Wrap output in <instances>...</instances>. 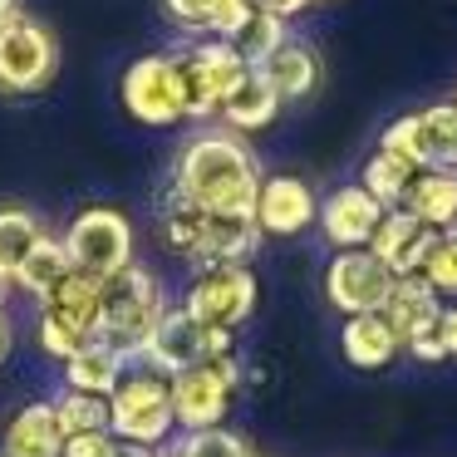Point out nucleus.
I'll use <instances>...</instances> for the list:
<instances>
[{"instance_id": "nucleus-1", "label": "nucleus", "mask_w": 457, "mask_h": 457, "mask_svg": "<svg viewBox=\"0 0 457 457\" xmlns=\"http://www.w3.org/2000/svg\"><path fill=\"white\" fill-rule=\"evenodd\" d=\"M261 192V168L256 153L241 143V133L217 129L197 133L182 143L178 162H172V197L202 212H231V217H251Z\"/></svg>"}, {"instance_id": "nucleus-2", "label": "nucleus", "mask_w": 457, "mask_h": 457, "mask_svg": "<svg viewBox=\"0 0 457 457\" xmlns=\"http://www.w3.org/2000/svg\"><path fill=\"white\" fill-rule=\"evenodd\" d=\"M162 241L182 261H197V266H246L261 246V227L256 217L202 212L168 192V202H162Z\"/></svg>"}, {"instance_id": "nucleus-3", "label": "nucleus", "mask_w": 457, "mask_h": 457, "mask_svg": "<svg viewBox=\"0 0 457 457\" xmlns=\"http://www.w3.org/2000/svg\"><path fill=\"white\" fill-rule=\"evenodd\" d=\"M99 295H104V325H99V339L113 345L119 354H129L138 364L143 345L153 339L158 320L168 315V300H162V286L153 270H143L138 261H129L123 270L99 280Z\"/></svg>"}, {"instance_id": "nucleus-4", "label": "nucleus", "mask_w": 457, "mask_h": 457, "mask_svg": "<svg viewBox=\"0 0 457 457\" xmlns=\"http://www.w3.org/2000/svg\"><path fill=\"white\" fill-rule=\"evenodd\" d=\"M104 325V295H99V276L70 270L50 295L40 300V320H35V339L50 359H70L79 354L89 339H99Z\"/></svg>"}, {"instance_id": "nucleus-5", "label": "nucleus", "mask_w": 457, "mask_h": 457, "mask_svg": "<svg viewBox=\"0 0 457 457\" xmlns=\"http://www.w3.org/2000/svg\"><path fill=\"white\" fill-rule=\"evenodd\" d=\"M109 408H113V423L109 433L119 443H143V447H168L172 443V388H168V374L148 364H133L123 374V384L109 394Z\"/></svg>"}, {"instance_id": "nucleus-6", "label": "nucleus", "mask_w": 457, "mask_h": 457, "mask_svg": "<svg viewBox=\"0 0 457 457\" xmlns=\"http://www.w3.org/2000/svg\"><path fill=\"white\" fill-rule=\"evenodd\" d=\"M227 354H237L231 329H212L202 320H192L182 305H168V315L158 320L153 339L143 345L138 364L158 369V374H182V369L212 364V359H227Z\"/></svg>"}, {"instance_id": "nucleus-7", "label": "nucleus", "mask_w": 457, "mask_h": 457, "mask_svg": "<svg viewBox=\"0 0 457 457\" xmlns=\"http://www.w3.org/2000/svg\"><path fill=\"white\" fill-rule=\"evenodd\" d=\"M237 384H241V359L237 354L212 359V364H197V369H182V374H168L172 423H178L182 433H207V428H221Z\"/></svg>"}, {"instance_id": "nucleus-8", "label": "nucleus", "mask_w": 457, "mask_h": 457, "mask_svg": "<svg viewBox=\"0 0 457 457\" xmlns=\"http://www.w3.org/2000/svg\"><path fill=\"white\" fill-rule=\"evenodd\" d=\"M60 70V45L50 25L15 11L0 21V94H40Z\"/></svg>"}, {"instance_id": "nucleus-9", "label": "nucleus", "mask_w": 457, "mask_h": 457, "mask_svg": "<svg viewBox=\"0 0 457 457\" xmlns=\"http://www.w3.org/2000/svg\"><path fill=\"white\" fill-rule=\"evenodd\" d=\"M133 246H138V241H133V221L123 217L119 207H89L70 221V231H64V251H70L74 270L99 276V280L129 266Z\"/></svg>"}, {"instance_id": "nucleus-10", "label": "nucleus", "mask_w": 457, "mask_h": 457, "mask_svg": "<svg viewBox=\"0 0 457 457\" xmlns=\"http://www.w3.org/2000/svg\"><path fill=\"white\" fill-rule=\"evenodd\" d=\"M182 310L202 325L237 335L256 310V276H251V266H202L182 295Z\"/></svg>"}, {"instance_id": "nucleus-11", "label": "nucleus", "mask_w": 457, "mask_h": 457, "mask_svg": "<svg viewBox=\"0 0 457 457\" xmlns=\"http://www.w3.org/2000/svg\"><path fill=\"white\" fill-rule=\"evenodd\" d=\"M172 64H178V79H182L187 119H212V113L221 109V99H227L241 84V74H246L241 54L231 50L227 40H202V45H192V50L172 54Z\"/></svg>"}, {"instance_id": "nucleus-12", "label": "nucleus", "mask_w": 457, "mask_h": 457, "mask_svg": "<svg viewBox=\"0 0 457 457\" xmlns=\"http://www.w3.org/2000/svg\"><path fill=\"white\" fill-rule=\"evenodd\" d=\"M394 286H398V276L369 246L339 251L325 270V300L345 320L349 315H378V310L388 305V295H394Z\"/></svg>"}, {"instance_id": "nucleus-13", "label": "nucleus", "mask_w": 457, "mask_h": 457, "mask_svg": "<svg viewBox=\"0 0 457 457\" xmlns=\"http://www.w3.org/2000/svg\"><path fill=\"white\" fill-rule=\"evenodd\" d=\"M123 104L138 123L148 129H172L187 119V99H182V79L172 54H143L123 74Z\"/></svg>"}, {"instance_id": "nucleus-14", "label": "nucleus", "mask_w": 457, "mask_h": 457, "mask_svg": "<svg viewBox=\"0 0 457 457\" xmlns=\"http://www.w3.org/2000/svg\"><path fill=\"white\" fill-rule=\"evenodd\" d=\"M315 221H320V231H325L329 246L359 251V246H369V241H374L378 221H384V207H378V202L359 187V182H349V187H335L325 202H320Z\"/></svg>"}, {"instance_id": "nucleus-15", "label": "nucleus", "mask_w": 457, "mask_h": 457, "mask_svg": "<svg viewBox=\"0 0 457 457\" xmlns=\"http://www.w3.org/2000/svg\"><path fill=\"white\" fill-rule=\"evenodd\" d=\"M320 202L315 192H310V182L300 178H261V192H256V207H251V217H256L261 237H300V231L315 221Z\"/></svg>"}, {"instance_id": "nucleus-16", "label": "nucleus", "mask_w": 457, "mask_h": 457, "mask_svg": "<svg viewBox=\"0 0 457 457\" xmlns=\"http://www.w3.org/2000/svg\"><path fill=\"white\" fill-rule=\"evenodd\" d=\"M433 241H437V231L423 227L413 212L388 207L384 221H378V231H374V241H369V251H374L394 276H418L423 261H428V251H433Z\"/></svg>"}, {"instance_id": "nucleus-17", "label": "nucleus", "mask_w": 457, "mask_h": 457, "mask_svg": "<svg viewBox=\"0 0 457 457\" xmlns=\"http://www.w3.org/2000/svg\"><path fill=\"white\" fill-rule=\"evenodd\" d=\"M378 315L388 320V329L398 335V345L408 349L418 335H433L437 329V320H443V295H437L423 276H398L394 295H388V305L378 310Z\"/></svg>"}, {"instance_id": "nucleus-18", "label": "nucleus", "mask_w": 457, "mask_h": 457, "mask_svg": "<svg viewBox=\"0 0 457 457\" xmlns=\"http://www.w3.org/2000/svg\"><path fill=\"white\" fill-rule=\"evenodd\" d=\"M60 447H64V428L50 398L25 403L0 433V457H60Z\"/></svg>"}, {"instance_id": "nucleus-19", "label": "nucleus", "mask_w": 457, "mask_h": 457, "mask_svg": "<svg viewBox=\"0 0 457 457\" xmlns=\"http://www.w3.org/2000/svg\"><path fill=\"white\" fill-rule=\"evenodd\" d=\"M129 369H133L129 354H119V349L104 345V339H89L79 354L64 359V388H79V394H104V398H109L113 388L123 384V374H129Z\"/></svg>"}, {"instance_id": "nucleus-20", "label": "nucleus", "mask_w": 457, "mask_h": 457, "mask_svg": "<svg viewBox=\"0 0 457 457\" xmlns=\"http://www.w3.org/2000/svg\"><path fill=\"white\" fill-rule=\"evenodd\" d=\"M162 11L172 25L187 35H207V40H231L237 25L246 21L251 0H162Z\"/></svg>"}, {"instance_id": "nucleus-21", "label": "nucleus", "mask_w": 457, "mask_h": 457, "mask_svg": "<svg viewBox=\"0 0 457 457\" xmlns=\"http://www.w3.org/2000/svg\"><path fill=\"white\" fill-rule=\"evenodd\" d=\"M217 113H221V123H227L231 133H256V129H266V123L280 113V99H276V89L261 79V70H246L237 89L221 99Z\"/></svg>"}, {"instance_id": "nucleus-22", "label": "nucleus", "mask_w": 457, "mask_h": 457, "mask_svg": "<svg viewBox=\"0 0 457 457\" xmlns=\"http://www.w3.org/2000/svg\"><path fill=\"white\" fill-rule=\"evenodd\" d=\"M403 212H413L433 231H457V172H418L403 197Z\"/></svg>"}, {"instance_id": "nucleus-23", "label": "nucleus", "mask_w": 457, "mask_h": 457, "mask_svg": "<svg viewBox=\"0 0 457 457\" xmlns=\"http://www.w3.org/2000/svg\"><path fill=\"white\" fill-rule=\"evenodd\" d=\"M339 349L354 369H384L403 345H398V335L388 329L384 315H349L345 329H339Z\"/></svg>"}, {"instance_id": "nucleus-24", "label": "nucleus", "mask_w": 457, "mask_h": 457, "mask_svg": "<svg viewBox=\"0 0 457 457\" xmlns=\"http://www.w3.org/2000/svg\"><path fill=\"white\" fill-rule=\"evenodd\" d=\"M261 79L276 89L280 104H286V99H305V94L320 84V60H315V50H310V45L286 40L266 64H261Z\"/></svg>"}, {"instance_id": "nucleus-25", "label": "nucleus", "mask_w": 457, "mask_h": 457, "mask_svg": "<svg viewBox=\"0 0 457 457\" xmlns=\"http://www.w3.org/2000/svg\"><path fill=\"white\" fill-rule=\"evenodd\" d=\"M418 148L423 172H457V104H433L418 113Z\"/></svg>"}, {"instance_id": "nucleus-26", "label": "nucleus", "mask_w": 457, "mask_h": 457, "mask_svg": "<svg viewBox=\"0 0 457 457\" xmlns=\"http://www.w3.org/2000/svg\"><path fill=\"white\" fill-rule=\"evenodd\" d=\"M70 270H74V261H70V251H64V241L40 237V246H35L30 256L21 261V270H15V286L30 290L35 300H45L64 276H70Z\"/></svg>"}, {"instance_id": "nucleus-27", "label": "nucleus", "mask_w": 457, "mask_h": 457, "mask_svg": "<svg viewBox=\"0 0 457 457\" xmlns=\"http://www.w3.org/2000/svg\"><path fill=\"white\" fill-rule=\"evenodd\" d=\"M413 178H418V168L413 162H403V158H394V153H384L378 148L374 158L364 162V178H359V187L369 192V197L378 202V207H403V197H408V187H413Z\"/></svg>"}, {"instance_id": "nucleus-28", "label": "nucleus", "mask_w": 457, "mask_h": 457, "mask_svg": "<svg viewBox=\"0 0 457 457\" xmlns=\"http://www.w3.org/2000/svg\"><path fill=\"white\" fill-rule=\"evenodd\" d=\"M227 45L241 54V64H246V70H261V64H266L270 54L286 45V21H276V15H266V11H256V5H251L246 21L237 25V35H231Z\"/></svg>"}, {"instance_id": "nucleus-29", "label": "nucleus", "mask_w": 457, "mask_h": 457, "mask_svg": "<svg viewBox=\"0 0 457 457\" xmlns=\"http://www.w3.org/2000/svg\"><path fill=\"white\" fill-rule=\"evenodd\" d=\"M45 227L35 212L25 207H0V270L15 280V270H21V261L30 256L35 246H40Z\"/></svg>"}, {"instance_id": "nucleus-30", "label": "nucleus", "mask_w": 457, "mask_h": 457, "mask_svg": "<svg viewBox=\"0 0 457 457\" xmlns=\"http://www.w3.org/2000/svg\"><path fill=\"white\" fill-rule=\"evenodd\" d=\"M54 413H60V428L64 437L74 433H109L113 423V408L104 394H79V388H60V398H50Z\"/></svg>"}, {"instance_id": "nucleus-31", "label": "nucleus", "mask_w": 457, "mask_h": 457, "mask_svg": "<svg viewBox=\"0 0 457 457\" xmlns=\"http://www.w3.org/2000/svg\"><path fill=\"white\" fill-rule=\"evenodd\" d=\"M162 457H256L251 443L231 428H207V433H182L162 447Z\"/></svg>"}, {"instance_id": "nucleus-32", "label": "nucleus", "mask_w": 457, "mask_h": 457, "mask_svg": "<svg viewBox=\"0 0 457 457\" xmlns=\"http://www.w3.org/2000/svg\"><path fill=\"white\" fill-rule=\"evenodd\" d=\"M418 276H423L443 300H457V231H437V241H433V251H428Z\"/></svg>"}, {"instance_id": "nucleus-33", "label": "nucleus", "mask_w": 457, "mask_h": 457, "mask_svg": "<svg viewBox=\"0 0 457 457\" xmlns=\"http://www.w3.org/2000/svg\"><path fill=\"white\" fill-rule=\"evenodd\" d=\"M378 148L394 153V158L413 162L418 172H423V148H418V113H403V119H394L384 129V138H378Z\"/></svg>"}, {"instance_id": "nucleus-34", "label": "nucleus", "mask_w": 457, "mask_h": 457, "mask_svg": "<svg viewBox=\"0 0 457 457\" xmlns=\"http://www.w3.org/2000/svg\"><path fill=\"white\" fill-rule=\"evenodd\" d=\"M60 457H113V433H74L64 437Z\"/></svg>"}, {"instance_id": "nucleus-35", "label": "nucleus", "mask_w": 457, "mask_h": 457, "mask_svg": "<svg viewBox=\"0 0 457 457\" xmlns=\"http://www.w3.org/2000/svg\"><path fill=\"white\" fill-rule=\"evenodd\" d=\"M408 354H413V359H423V364H437V359H447L443 335H437V329H433V335H418L413 345H408Z\"/></svg>"}, {"instance_id": "nucleus-36", "label": "nucleus", "mask_w": 457, "mask_h": 457, "mask_svg": "<svg viewBox=\"0 0 457 457\" xmlns=\"http://www.w3.org/2000/svg\"><path fill=\"white\" fill-rule=\"evenodd\" d=\"M437 335H443L447 359H457V300H453V305H443V320H437Z\"/></svg>"}, {"instance_id": "nucleus-37", "label": "nucleus", "mask_w": 457, "mask_h": 457, "mask_svg": "<svg viewBox=\"0 0 457 457\" xmlns=\"http://www.w3.org/2000/svg\"><path fill=\"white\" fill-rule=\"evenodd\" d=\"M256 11H266V15H276V21H290V15H300L310 5V0H251Z\"/></svg>"}, {"instance_id": "nucleus-38", "label": "nucleus", "mask_w": 457, "mask_h": 457, "mask_svg": "<svg viewBox=\"0 0 457 457\" xmlns=\"http://www.w3.org/2000/svg\"><path fill=\"white\" fill-rule=\"evenodd\" d=\"M113 457H162V447H143V443H119V437H113Z\"/></svg>"}, {"instance_id": "nucleus-39", "label": "nucleus", "mask_w": 457, "mask_h": 457, "mask_svg": "<svg viewBox=\"0 0 457 457\" xmlns=\"http://www.w3.org/2000/svg\"><path fill=\"white\" fill-rule=\"evenodd\" d=\"M11 354V320H5V310H0V359Z\"/></svg>"}, {"instance_id": "nucleus-40", "label": "nucleus", "mask_w": 457, "mask_h": 457, "mask_svg": "<svg viewBox=\"0 0 457 457\" xmlns=\"http://www.w3.org/2000/svg\"><path fill=\"white\" fill-rule=\"evenodd\" d=\"M11 290H15V280L5 276V270H0V310H5V300H11Z\"/></svg>"}, {"instance_id": "nucleus-41", "label": "nucleus", "mask_w": 457, "mask_h": 457, "mask_svg": "<svg viewBox=\"0 0 457 457\" xmlns=\"http://www.w3.org/2000/svg\"><path fill=\"white\" fill-rule=\"evenodd\" d=\"M15 15V0H0V21H11Z\"/></svg>"}]
</instances>
